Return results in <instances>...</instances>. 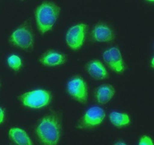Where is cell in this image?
<instances>
[{
    "instance_id": "obj_7",
    "label": "cell",
    "mask_w": 154,
    "mask_h": 145,
    "mask_svg": "<svg viewBox=\"0 0 154 145\" xmlns=\"http://www.w3.org/2000/svg\"><path fill=\"white\" fill-rule=\"evenodd\" d=\"M106 113L104 110L99 107L89 108L84 115L82 125L85 128H92L100 125L105 118Z\"/></svg>"
},
{
    "instance_id": "obj_9",
    "label": "cell",
    "mask_w": 154,
    "mask_h": 145,
    "mask_svg": "<svg viewBox=\"0 0 154 145\" xmlns=\"http://www.w3.org/2000/svg\"><path fill=\"white\" fill-rule=\"evenodd\" d=\"M92 35L95 40L100 42L110 41L114 38L112 30L104 25H99L95 26L92 32Z\"/></svg>"
},
{
    "instance_id": "obj_10",
    "label": "cell",
    "mask_w": 154,
    "mask_h": 145,
    "mask_svg": "<svg viewBox=\"0 0 154 145\" xmlns=\"http://www.w3.org/2000/svg\"><path fill=\"white\" fill-rule=\"evenodd\" d=\"M115 93L116 90L112 85H101L96 91V99L99 103L104 105L111 101Z\"/></svg>"
},
{
    "instance_id": "obj_2",
    "label": "cell",
    "mask_w": 154,
    "mask_h": 145,
    "mask_svg": "<svg viewBox=\"0 0 154 145\" xmlns=\"http://www.w3.org/2000/svg\"><path fill=\"white\" fill-rule=\"evenodd\" d=\"M60 12L57 5L45 2L41 5L36 11V18L39 30L42 34L52 29Z\"/></svg>"
},
{
    "instance_id": "obj_12",
    "label": "cell",
    "mask_w": 154,
    "mask_h": 145,
    "mask_svg": "<svg viewBox=\"0 0 154 145\" xmlns=\"http://www.w3.org/2000/svg\"><path fill=\"white\" fill-rule=\"evenodd\" d=\"M8 134L10 139L17 144H33V143L27 133L20 128H13L10 129Z\"/></svg>"
},
{
    "instance_id": "obj_15",
    "label": "cell",
    "mask_w": 154,
    "mask_h": 145,
    "mask_svg": "<svg viewBox=\"0 0 154 145\" xmlns=\"http://www.w3.org/2000/svg\"><path fill=\"white\" fill-rule=\"evenodd\" d=\"M8 63L9 67L13 70H19L22 65L20 58L16 55H12L8 59Z\"/></svg>"
},
{
    "instance_id": "obj_11",
    "label": "cell",
    "mask_w": 154,
    "mask_h": 145,
    "mask_svg": "<svg viewBox=\"0 0 154 145\" xmlns=\"http://www.w3.org/2000/svg\"><path fill=\"white\" fill-rule=\"evenodd\" d=\"M64 55L57 52H48L44 55L40 59L41 62L47 67H55L62 65L65 62Z\"/></svg>"
},
{
    "instance_id": "obj_3",
    "label": "cell",
    "mask_w": 154,
    "mask_h": 145,
    "mask_svg": "<svg viewBox=\"0 0 154 145\" xmlns=\"http://www.w3.org/2000/svg\"><path fill=\"white\" fill-rule=\"evenodd\" d=\"M51 95L47 91L39 89L23 94L20 100L24 106L31 108H40L50 102Z\"/></svg>"
},
{
    "instance_id": "obj_4",
    "label": "cell",
    "mask_w": 154,
    "mask_h": 145,
    "mask_svg": "<svg viewBox=\"0 0 154 145\" xmlns=\"http://www.w3.org/2000/svg\"><path fill=\"white\" fill-rule=\"evenodd\" d=\"M87 27L86 25L80 23L72 26L67 31L66 41L71 49L77 50L82 47L85 38Z\"/></svg>"
},
{
    "instance_id": "obj_18",
    "label": "cell",
    "mask_w": 154,
    "mask_h": 145,
    "mask_svg": "<svg viewBox=\"0 0 154 145\" xmlns=\"http://www.w3.org/2000/svg\"><path fill=\"white\" fill-rule=\"evenodd\" d=\"M116 145H126V144L122 142H119L116 144Z\"/></svg>"
},
{
    "instance_id": "obj_6",
    "label": "cell",
    "mask_w": 154,
    "mask_h": 145,
    "mask_svg": "<svg viewBox=\"0 0 154 145\" xmlns=\"http://www.w3.org/2000/svg\"><path fill=\"white\" fill-rule=\"evenodd\" d=\"M10 41L15 46L24 49L32 47L34 42L31 32L24 27L15 30L11 35Z\"/></svg>"
},
{
    "instance_id": "obj_17",
    "label": "cell",
    "mask_w": 154,
    "mask_h": 145,
    "mask_svg": "<svg viewBox=\"0 0 154 145\" xmlns=\"http://www.w3.org/2000/svg\"><path fill=\"white\" fill-rule=\"evenodd\" d=\"M4 116V111L2 110V108H1V112H0V121H1V123H2L3 121Z\"/></svg>"
},
{
    "instance_id": "obj_19",
    "label": "cell",
    "mask_w": 154,
    "mask_h": 145,
    "mask_svg": "<svg viewBox=\"0 0 154 145\" xmlns=\"http://www.w3.org/2000/svg\"><path fill=\"white\" fill-rule=\"evenodd\" d=\"M151 65L153 67H154V58H153L152 59V63H151Z\"/></svg>"
},
{
    "instance_id": "obj_16",
    "label": "cell",
    "mask_w": 154,
    "mask_h": 145,
    "mask_svg": "<svg viewBox=\"0 0 154 145\" xmlns=\"http://www.w3.org/2000/svg\"><path fill=\"white\" fill-rule=\"evenodd\" d=\"M140 145H153V142L151 137L148 135H143L142 136L138 142Z\"/></svg>"
},
{
    "instance_id": "obj_8",
    "label": "cell",
    "mask_w": 154,
    "mask_h": 145,
    "mask_svg": "<svg viewBox=\"0 0 154 145\" xmlns=\"http://www.w3.org/2000/svg\"><path fill=\"white\" fill-rule=\"evenodd\" d=\"M103 60L113 71L117 73L123 71L124 64L120 51L116 47L106 50L103 55Z\"/></svg>"
},
{
    "instance_id": "obj_14",
    "label": "cell",
    "mask_w": 154,
    "mask_h": 145,
    "mask_svg": "<svg viewBox=\"0 0 154 145\" xmlns=\"http://www.w3.org/2000/svg\"><path fill=\"white\" fill-rule=\"evenodd\" d=\"M109 119L112 125L118 127L125 126L131 122L128 114L118 112H112L109 115Z\"/></svg>"
},
{
    "instance_id": "obj_5",
    "label": "cell",
    "mask_w": 154,
    "mask_h": 145,
    "mask_svg": "<svg viewBox=\"0 0 154 145\" xmlns=\"http://www.w3.org/2000/svg\"><path fill=\"white\" fill-rule=\"evenodd\" d=\"M67 90L75 99L81 103H85L88 98L87 86L80 77L72 79L67 84Z\"/></svg>"
},
{
    "instance_id": "obj_1",
    "label": "cell",
    "mask_w": 154,
    "mask_h": 145,
    "mask_svg": "<svg viewBox=\"0 0 154 145\" xmlns=\"http://www.w3.org/2000/svg\"><path fill=\"white\" fill-rule=\"evenodd\" d=\"M36 134L42 143L57 144L61 134V127L58 117L54 115L45 116L37 127Z\"/></svg>"
},
{
    "instance_id": "obj_13",
    "label": "cell",
    "mask_w": 154,
    "mask_h": 145,
    "mask_svg": "<svg viewBox=\"0 0 154 145\" xmlns=\"http://www.w3.org/2000/svg\"><path fill=\"white\" fill-rule=\"evenodd\" d=\"M88 71L92 77L97 80L104 79L107 76L106 68L98 60L91 61L88 65Z\"/></svg>"
}]
</instances>
